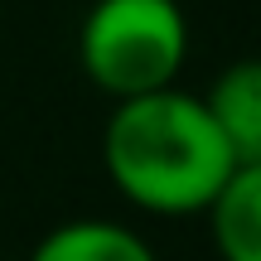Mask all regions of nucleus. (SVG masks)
Here are the masks:
<instances>
[{"label": "nucleus", "mask_w": 261, "mask_h": 261, "mask_svg": "<svg viewBox=\"0 0 261 261\" xmlns=\"http://www.w3.org/2000/svg\"><path fill=\"white\" fill-rule=\"evenodd\" d=\"M213 116L223 145L237 165L261 160V58H237L213 77L208 92H198Z\"/></svg>", "instance_id": "obj_3"}, {"label": "nucleus", "mask_w": 261, "mask_h": 261, "mask_svg": "<svg viewBox=\"0 0 261 261\" xmlns=\"http://www.w3.org/2000/svg\"><path fill=\"white\" fill-rule=\"evenodd\" d=\"M77 63L112 102L179 87L189 19L179 0H92L77 29Z\"/></svg>", "instance_id": "obj_2"}, {"label": "nucleus", "mask_w": 261, "mask_h": 261, "mask_svg": "<svg viewBox=\"0 0 261 261\" xmlns=\"http://www.w3.org/2000/svg\"><path fill=\"white\" fill-rule=\"evenodd\" d=\"M29 261H160V256L126 223H112V218H73V223L48 227L34 242Z\"/></svg>", "instance_id": "obj_5"}, {"label": "nucleus", "mask_w": 261, "mask_h": 261, "mask_svg": "<svg viewBox=\"0 0 261 261\" xmlns=\"http://www.w3.org/2000/svg\"><path fill=\"white\" fill-rule=\"evenodd\" d=\"M203 218L223 261H261V160L232 165Z\"/></svg>", "instance_id": "obj_4"}, {"label": "nucleus", "mask_w": 261, "mask_h": 261, "mask_svg": "<svg viewBox=\"0 0 261 261\" xmlns=\"http://www.w3.org/2000/svg\"><path fill=\"white\" fill-rule=\"evenodd\" d=\"M102 165L116 194L140 213L194 218L208 213L237 160L223 145L203 97L165 87L112 107L102 130Z\"/></svg>", "instance_id": "obj_1"}]
</instances>
